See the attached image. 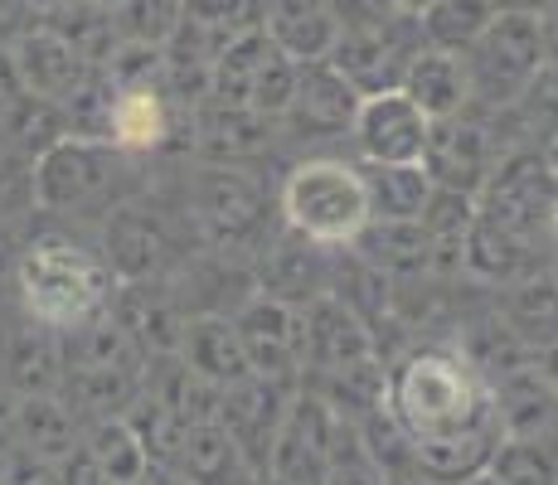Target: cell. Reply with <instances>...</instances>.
<instances>
[{"label": "cell", "mask_w": 558, "mask_h": 485, "mask_svg": "<svg viewBox=\"0 0 558 485\" xmlns=\"http://www.w3.org/2000/svg\"><path fill=\"white\" fill-rule=\"evenodd\" d=\"M384 408L399 427L423 441H461V437H506L490 379L447 340L417 344L399 364H389Z\"/></svg>", "instance_id": "cell-1"}, {"label": "cell", "mask_w": 558, "mask_h": 485, "mask_svg": "<svg viewBox=\"0 0 558 485\" xmlns=\"http://www.w3.org/2000/svg\"><path fill=\"white\" fill-rule=\"evenodd\" d=\"M112 291H117V272L107 267V257L63 239V233L35 239L15 263L20 311L35 316L39 326H49L53 336L107 316Z\"/></svg>", "instance_id": "cell-2"}, {"label": "cell", "mask_w": 558, "mask_h": 485, "mask_svg": "<svg viewBox=\"0 0 558 485\" xmlns=\"http://www.w3.org/2000/svg\"><path fill=\"white\" fill-rule=\"evenodd\" d=\"M277 209H282L287 229L302 233V239L326 247H350L355 233L369 223V194H364L355 160L311 156L287 170Z\"/></svg>", "instance_id": "cell-3"}, {"label": "cell", "mask_w": 558, "mask_h": 485, "mask_svg": "<svg viewBox=\"0 0 558 485\" xmlns=\"http://www.w3.org/2000/svg\"><path fill=\"white\" fill-rule=\"evenodd\" d=\"M476 209L506 233H514L534 257L558 253V180L539 146H520L500 156L486 190L476 194Z\"/></svg>", "instance_id": "cell-4"}, {"label": "cell", "mask_w": 558, "mask_h": 485, "mask_svg": "<svg viewBox=\"0 0 558 485\" xmlns=\"http://www.w3.org/2000/svg\"><path fill=\"white\" fill-rule=\"evenodd\" d=\"M272 199L257 185L253 175H243L239 166H204L190 185V219L204 233V243L214 253H239V257H257L272 233Z\"/></svg>", "instance_id": "cell-5"}, {"label": "cell", "mask_w": 558, "mask_h": 485, "mask_svg": "<svg viewBox=\"0 0 558 485\" xmlns=\"http://www.w3.org/2000/svg\"><path fill=\"white\" fill-rule=\"evenodd\" d=\"M122 175H126V150L122 146L69 132L29 160V199H35V209H45V214L98 209V204L117 199Z\"/></svg>", "instance_id": "cell-6"}, {"label": "cell", "mask_w": 558, "mask_h": 485, "mask_svg": "<svg viewBox=\"0 0 558 485\" xmlns=\"http://www.w3.org/2000/svg\"><path fill=\"white\" fill-rule=\"evenodd\" d=\"M461 59H466L471 73V107H486V112L520 107V97L530 93V83L544 69V15L496 10L486 35Z\"/></svg>", "instance_id": "cell-7"}, {"label": "cell", "mask_w": 558, "mask_h": 485, "mask_svg": "<svg viewBox=\"0 0 558 485\" xmlns=\"http://www.w3.org/2000/svg\"><path fill=\"white\" fill-rule=\"evenodd\" d=\"M417 49H423L417 10H403V15L364 20V25H340L330 63H336L360 93H384V88H403V73Z\"/></svg>", "instance_id": "cell-8"}, {"label": "cell", "mask_w": 558, "mask_h": 485, "mask_svg": "<svg viewBox=\"0 0 558 485\" xmlns=\"http://www.w3.org/2000/svg\"><path fill=\"white\" fill-rule=\"evenodd\" d=\"M102 257L117 272V282H151V277H170L185 253H180L175 223L151 204L122 199L112 204L102 229Z\"/></svg>", "instance_id": "cell-9"}, {"label": "cell", "mask_w": 558, "mask_h": 485, "mask_svg": "<svg viewBox=\"0 0 558 485\" xmlns=\"http://www.w3.org/2000/svg\"><path fill=\"white\" fill-rule=\"evenodd\" d=\"M360 97L364 93L330 59H302L296 63L292 102L277 117V132L287 142H336V136H350Z\"/></svg>", "instance_id": "cell-10"}, {"label": "cell", "mask_w": 558, "mask_h": 485, "mask_svg": "<svg viewBox=\"0 0 558 485\" xmlns=\"http://www.w3.org/2000/svg\"><path fill=\"white\" fill-rule=\"evenodd\" d=\"M496 160H500V142L486 117H476V107H461L452 117H433L423 146V170L433 185L481 194Z\"/></svg>", "instance_id": "cell-11"}, {"label": "cell", "mask_w": 558, "mask_h": 485, "mask_svg": "<svg viewBox=\"0 0 558 485\" xmlns=\"http://www.w3.org/2000/svg\"><path fill=\"white\" fill-rule=\"evenodd\" d=\"M233 326L243 336L253 374L263 379H282L296 384L306 369V306H292L282 296H267L253 291L239 311H233Z\"/></svg>", "instance_id": "cell-12"}, {"label": "cell", "mask_w": 558, "mask_h": 485, "mask_svg": "<svg viewBox=\"0 0 558 485\" xmlns=\"http://www.w3.org/2000/svg\"><path fill=\"white\" fill-rule=\"evenodd\" d=\"M427 126L433 117L413 102L403 88H384V93H364L360 112H355V150L360 160H389V166H417L427 146Z\"/></svg>", "instance_id": "cell-13"}, {"label": "cell", "mask_w": 558, "mask_h": 485, "mask_svg": "<svg viewBox=\"0 0 558 485\" xmlns=\"http://www.w3.org/2000/svg\"><path fill=\"white\" fill-rule=\"evenodd\" d=\"M292 393H296V384L248 374L243 384L223 388V398H219V423L239 441L243 461H248L253 471H263V476H267V466H272V447H277V433H282Z\"/></svg>", "instance_id": "cell-14"}, {"label": "cell", "mask_w": 558, "mask_h": 485, "mask_svg": "<svg viewBox=\"0 0 558 485\" xmlns=\"http://www.w3.org/2000/svg\"><path fill=\"white\" fill-rule=\"evenodd\" d=\"M10 53H15V69H20L25 93L49 97V102H59V107L98 73V63L83 59V49L73 45V39H63L59 29H49L45 20L20 29V35L10 39Z\"/></svg>", "instance_id": "cell-15"}, {"label": "cell", "mask_w": 558, "mask_h": 485, "mask_svg": "<svg viewBox=\"0 0 558 485\" xmlns=\"http://www.w3.org/2000/svg\"><path fill=\"white\" fill-rule=\"evenodd\" d=\"M107 316L142 354H175L190 311L180 306V291H170V277H151V282H117Z\"/></svg>", "instance_id": "cell-16"}, {"label": "cell", "mask_w": 558, "mask_h": 485, "mask_svg": "<svg viewBox=\"0 0 558 485\" xmlns=\"http://www.w3.org/2000/svg\"><path fill=\"white\" fill-rule=\"evenodd\" d=\"M330 263H336V247L311 243L282 223V239H272L253 257V287L292 301V306H306L320 291H330Z\"/></svg>", "instance_id": "cell-17"}, {"label": "cell", "mask_w": 558, "mask_h": 485, "mask_svg": "<svg viewBox=\"0 0 558 485\" xmlns=\"http://www.w3.org/2000/svg\"><path fill=\"white\" fill-rule=\"evenodd\" d=\"M59 379H63L59 336L49 326H39L35 316H25V311L0 316V388L25 398V393H53Z\"/></svg>", "instance_id": "cell-18"}, {"label": "cell", "mask_w": 558, "mask_h": 485, "mask_svg": "<svg viewBox=\"0 0 558 485\" xmlns=\"http://www.w3.org/2000/svg\"><path fill=\"white\" fill-rule=\"evenodd\" d=\"M272 142H277V117L214 102V97H204L195 107V150L209 166H243V160L267 156Z\"/></svg>", "instance_id": "cell-19"}, {"label": "cell", "mask_w": 558, "mask_h": 485, "mask_svg": "<svg viewBox=\"0 0 558 485\" xmlns=\"http://www.w3.org/2000/svg\"><path fill=\"white\" fill-rule=\"evenodd\" d=\"M369 354H379V340L355 306H345L336 291L306 301V369H336V364H355Z\"/></svg>", "instance_id": "cell-20"}, {"label": "cell", "mask_w": 558, "mask_h": 485, "mask_svg": "<svg viewBox=\"0 0 558 485\" xmlns=\"http://www.w3.org/2000/svg\"><path fill=\"white\" fill-rule=\"evenodd\" d=\"M180 360L219 388L243 384L253 374L248 350H243V336H239V326H233L229 311H195V316H185Z\"/></svg>", "instance_id": "cell-21"}, {"label": "cell", "mask_w": 558, "mask_h": 485, "mask_svg": "<svg viewBox=\"0 0 558 485\" xmlns=\"http://www.w3.org/2000/svg\"><path fill=\"white\" fill-rule=\"evenodd\" d=\"M490 388H496L506 437H558V388L549 384V374L539 369L534 354L506 369L500 379H490Z\"/></svg>", "instance_id": "cell-22"}, {"label": "cell", "mask_w": 558, "mask_h": 485, "mask_svg": "<svg viewBox=\"0 0 558 485\" xmlns=\"http://www.w3.org/2000/svg\"><path fill=\"white\" fill-rule=\"evenodd\" d=\"M350 247L389 282L433 277V239H427V229L417 219H369Z\"/></svg>", "instance_id": "cell-23"}, {"label": "cell", "mask_w": 558, "mask_h": 485, "mask_svg": "<svg viewBox=\"0 0 558 485\" xmlns=\"http://www.w3.org/2000/svg\"><path fill=\"white\" fill-rule=\"evenodd\" d=\"M263 35L302 59H330L340 39V15L330 0H263Z\"/></svg>", "instance_id": "cell-24"}, {"label": "cell", "mask_w": 558, "mask_h": 485, "mask_svg": "<svg viewBox=\"0 0 558 485\" xmlns=\"http://www.w3.org/2000/svg\"><path fill=\"white\" fill-rule=\"evenodd\" d=\"M78 413L63 403V393H25L15 398V451H29L39 461H63L83 441Z\"/></svg>", "instance_id": "cell-25"}, {"label": "cell", "mask_w": 558, "mask_h": 485, "mask_svg": "<svg viewBox=\"0 0 558 485\" xmlns=\"http://www.w3.org/2000/svg\"><path fill=\"white\" fill-rule=\"evenodd\" d=\"M142 364L146 360H122V364H88V369H63L59 393L63 403L78 413V423L93 417H117L142 388Z\"/></svg>", "instance_id": "cell-26"}, {"label": "cell", "mask_w": 558, "mask_h": 485, "mask_svg": "<svg viewBox=\"0 0 558 485\" xmlns=\"http://www.w3.org/2000/svg\"><path fill=\"white\" fill-rule=\"evenodd\" d=\"M403 93L423 107L427 117H452L461 107H471V73H466V59L452 49H433L423 45L413 53L403 73Z\"/></svg>", "instance_id": "cell-27"}, {"label": "cell", "mask_w": 558, "mask_h": 485, "mask_svg": "<svg viewBox=\"0 0 558 485\" xmlns=\"http://www.w3.org/2000/svg\"><path fill=\"white\" fill-rule=\"evenodd\" d=\"M142 388H151L160 403L175 408V413L185 417V427H190V423H219V398H223V388L190 369V364L180 360V350H175V354H146V364H142Z\"/></svg>", "instance_id": "cell-28"}, {"label": "cell", "mask_w": 558, "mask_h": 485, "mask_svg": "<svg viewBox=\"0 0 558 485\" xmlns=\"http://www.w3.org/2000/svg\"><path fill=\"white\" fill-rule=\"evenodd\" d=\"M500 320L514 330V340L524 344V350L539 354L544 344L558 340V277L554 272H530L520 277V282L506 287V296H500Z\"/></svg>", "instance_id": "cell-29"}, {"label": "cell", "mask_w": 558, "mask_h": 485, "mask_svg": "<svg viewBox=\"0 0 558 485\" xmlns=\"http://www.w3.org/2000/svg\"><path fill=\"white\" fill-rule=\"evenodd\" d=\"M296 384L320 393L340 417H364V413H374V408H384L389 369H384V354H369V360L336 364V369H306Z\"/></svg>", "instance_id": "cell-30"}, {"label": "cell", "mask_w": 558, "mask_h": 485, "mask_svg": "<svg viewBox=\"0 0 558 485\" xmlns=\"http://www.w3.org/2000/svg\"><path fill=\"white\" fill-rule=\"evenodd\" d=\"M461 257H466V277L486 287H510L520 277L534 272V253L524 247L514 233H506L500 223H490L486 214L476 209V223L466 229V243H461Z\"/></svg>", "instance_id": "cell-31"}, {"label": "cell", "mask_w": 558, "mask_h": 485, "mask_svg": "<svg viewBox=\"0 0 558 485\" xmlns=\"http://www.w3.org/2000/svg\"><path fill=\"white\" fill-rule=\"evenodd\" d=\"M364 194H369V219H417L433 194L423 160L417 166H389V160H355Z\"/></svg>", "instance_id": "cell-32"}, {"label": "cell", "mask_w": 558, "mask_h": 485, "mask_svg": "<svg viewBox=\"0 0 558 485\" xmlns=\"http://www.w3.org/2000/svg\"><path fill=\"white\" fill-rule=\"evenodd\" d=\"M59 136H69V117L49 97L20 93L10 107H0V142H5V150H15L20 160H35Z\"/></svg>", "instance_id": "cell-33"}, {"label": "cell", "mask_w": 558, "mask_h": 485, "mask_svg": "<svg viewBox=\"0 0 558 485\" xmlns=\"http://www.w3.org/2000/svg\"><path fill=\"white\" fill-rule=\"evenodd\" d=\"M490 20H496V0H427V5L417 10L423 45L452 49V53H466L486 35Z\"/></svg>", "instance_id": "cell-34"}, {"label": "cell", "mask_w": 558, "mask_h": 485, "mask_svg": "<svg viewBox=\"0 0 558 485\" xmlns=\"http://www.w3.org/2000/svg\"><path fill=\"white\" fill-rule=\"evenodd\" d=\"M83 451L98 461V471L112 485H132L146 466H151L142 437L132 433V423H126L122 413H117V417H93V423L83 427Z\"/></svg>", "instance_id": "cell-35"}, {"label": "cell", "mask_w": 558, "mask_h": 485, "mask_svg": "<svg viewBox=\"0 0 558 485\" xmlns=\"http://www.w3.org/2000/svg\"><path fill=\"white\" fill-rule=\"evenodd\" d=\"M355 427H360V441H364V451H369V461L379 466V476L389 481V485H413V481H423V471H417V447H413V437L403 433L399 417H393L389 408H374V413L355 417Z\"/></svg>", "instance_id": "cell-36"}, {"label": "cell", "mask_w": 558, "mask_h": 485, "mask_svg": "<svg viewBox=\"0 0 558 485\" xmlns=\"http://www.w3.org/2000/svg\"><path fill=\"white\" fill-rule=\"evenodd\" d=\"M59 360H63V369H88V364H122V360H146V354L136 350L132 336L112 316H98L78 330H63Z\"/></svg>", "instance_id": "cell-37"}, {"label": "cell", "mask_w": 558, "mask_h": 485, "mask_svg": "<svg viewBox=\"0 0 558 485\" xmlns=\"http://www.w3.org/2000/svg\"><path fill=\"white\" fill-rule=\"evenodd\" d=\"M122 417L132 423V433L142 437L146 457H151L156 466H175V457H180V437H185V417H180L175 408L160 403L151 388H136V398L122 408Z\"/></svg>", "instance_id": "cell-38"}, {"label": "cell", "mask_w": 558, "mask_h": 485, "mask_svg": "<svg viewBox=\"0 0 558 485\" xmlns=\"http://www.w3.org/2000/svg\"><path fill=\"white\" fill-rule=\"evenodd\" d=\"M490 476L500 485H558V437H500Z\"/></svg>", "instance_id": "cell-39"}, {"label": "cell", "mask_w": 558, "mask_h": 485, "mask_svg": "<svg viewBox=\"0 0 558 485\" xmlns=\"http://www.w3.org/2000/svg\"><path fill=\"white\" fill-rule=\"evenodd\" d=\"M180 15H185V0H117L112 5V25L117 39H132V45H160L175 35Z\"/></svg>", "instance_id": "cell-40"}, {"label": "cell", "mask_w": 558, "mask_h": 485, "mask_svg": "<svg viewBox=\"0 0 558 485\" xmlns=\"http://www.w3.org/2000/svg\"><path fill=\"white\" fill-rule=\"evenodd\" d=\"M417 223L427 229V239L433 243H466V229L476 223V194L433 185L423 214H417Z\"/></svg>", "instance_id": "cell-41"}, {"label": "cell", "mask_w": 558, "mask_h": 485, "mask_svg": "<svg viewBox=\"0 0 558 485\" xmlns=\"http://www.w3.org/2000/svg\"><path fill=\"white\" fill-rule=\"evenodd\" d=\"M326 485H389V481L379 476V466L369 461V451H364L355 417H340V423H336V441H330V476H326Z\"/></svg>", "instance_id": "cell-42"}, {"label": "cell", "mask_w": 558, "mask_h": 485, "mask_svg": "<svg viewBox=\"0 0 558 485\" xmlns=\"http://www.w3.org/2000/svg\"><path fill=\"white\" fill-rule=\"evenodd\" d=\"M102 73L112 88H146V83H160V73H166V49L117 39V49L102 59Z\"/></svg>", "instance_id": "cell-43"}, {"label": "cell", "mask_w": 558, "mask_h": 485, "mask_svg": "<svg viewBox=\"0 0 558 485\" xmlns=\"http://www.w3.org/2000/svg\"><path fill=\"white\" fill-rule=\"evenodd\" d=\"M185 20L219 35H243V29L263 25V0H185Z\"/></svg>", "instance_id": "cell-44"}, {"label": "cell", "mask_w": 558, "mask_h": 485, "mask_svg": "<svg viewBox=\"0 0 558 485\" xmlns=\"http://www.w3.org/2000/svg\"><path fill=\"white\" fill-rule=\"evenodd\" d=\"M0 485H63L53 461H39L29 451H5L0 457Z\"/></svg>", "instance_id": "cell-45"}, {"label": "cell", "mask_w": 558, "mask_h": 485, "mask_svg": "<svg viewBox=\"0 0 558 485\" xmlns=\"http://www.w3.org/2000/svg\"><path fill=\"white\" fill-rule=\"evenodd\" d=\"M53 466H59L63 485H112V481H107L102 471H98V461H93L88 451H83V441H78V447H73L63 461H53Z\"/></svg>", "instance_id": "cell-46"}, {"label": "cell", "mask_w": 558, "mask_h": 485, "mask_svg": "<svg viewBox=\"0 0 558 485\" xmlns=\"http://www.w3.org/2000/svg\"><path fill=\"white\" fill-rule=\"evenodd\" d=\"M25 194L29 199V175H20V156L15 150H0V214H10V199ZM35 204V199H29Z\"/></svg>", "instance_id": "cell-47"}, {"label": "cell", "mask_w": 558, "mask_h": 485, "mask_svg": "<svg viewBox=\"0 0 558 485\" xmlns=\"http://www.w3.org/2000/svg\"><path fill=\"white\" fill-rule=\"evenodd\" d=\"M20 93H25V83H20L15 53H10V45H0V107H10Z\"/></svg>", "instance_id": "cell-48"}, {"label": "cell", "mask_w": 558, "mask_h": 485, "mask_svg": "<svg viewBox=\"0 0 558 485\" xmlns=\"http://www.w3.org/2000/svg\"><path fill=\"white\" fill-rule=\"evenodd\" d=\"M132 485H190V481L180 476L175 466H156V461H151V466H146V471H142V476H136Z\"/></svg>", "instance_id": "cell-49"}, {"label": "cell", "mask_w": 558, "mask_h": 485, "mask_svg": "<svg viewBox=\"0 0 558 485\" xmlns=\"http://www.w3.org/2000/svg\"><path fill=\"white\" fill-rule=\"evenodd\" d=\"M558 0H496V10H514V15H549Z\"/></svg>", "instance_id": "cell-50"}, {"label": "cell", "mask_w": 558, "mask_h": 485, "mask_svg": "<svg viewBox=\"0 0 558 485\" xmlns=\"http://www.w3.org/2000/svg\"><path fill=\"white\" fill-rule=\"evenodd\" d=\"M534 360H539V369L549 374V384L558 388V340H554V344H544V350L534 354Z\"/></svg>", "instance_id": "cell-51"}, {"label": "cell", "mask_w": 558, "mask_h": 485, "mask_svg": "<svg viewBox=\"0 0 558 485\" xmlns=\"http://www.w3.org/2000/svg\"><path fill=\"white\" fill-rule=\"evenodd\" d=\"M25 5H29V15H35V20H45V15H53V10L73 5V0H25Z\"/></svg>", "instance_id": "cell-52"}, {"label": "cell", "mask_w": 558, "mask_h": 485, "mask_svg": "<svg viewBox=\"0 0 558 485\" xmlns=\"http://www.w3.org/2000/svg\"><path fill=\"white\" fill-rule=\"evenodd\" d=\"M461 485H500V481L490 476V471H481V476H471V481H461Z\"/></svg>", "instance_id": "cell-53"}, {"label": "cell", "mask_w": 558, "mask_h": 485, "mask_svg": "<svg viewBox=\"0 0 558 485\" xmlns=\"http://www.w3.org/2000/svg\"><path fill=\"white\" fill-rule=\"evenodd\" d=\"M403 5H408V10H423V5H427V0H403Z\"/></svg>", "instance_id": "cell-54"}, {"label": "cell", "mask_w": 558, "mask_h": 485, "mask_svg": "<svg viewBox=\"0 0 558 485\" xmlns=\"http://www.w3.org/2000/svg\"><path fill=\"white\" fill-rule=\"evenodd\" d=\"M413 485H433V481H413Z\"/></svg>", "instance_id": "cell-55"}]
</instances>
